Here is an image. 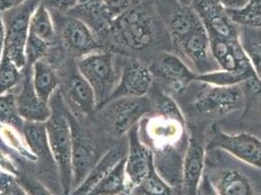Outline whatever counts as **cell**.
I'll list each match as a JSON object with an SVG mask.
<instances>
[{"label": "cell", "instance_id": "obj_11", "mask_svg": "<svg viewBox=\"0 0 261 195\" xmlns=\"http://www.w3.org/2000/svg\"><path fill=\"white\" fill-rule=\"evenodd\" d=\"M152 83L151 70L142 61L133 59L124 66L117 86L109 101L121 97H144Z\"/></svg>", "mask_w": 261, "mask_h": 195}, {"label": "cell", "instance_id": "obj_45", "mask_svg": "<svg viewBox=\"0 0 261 195\" xmlns=\"http://www.w3.org/2000/svg\"><path fill=\"white\" fill-rule=\"evenodd\" d=\"M11 195H28L27 192L22 189V187L19 185V184H16L14 188L12 189Z\"/></svg>", "mask_w": 261, "mask_h": 195}, {"label": "cell", "instance_id": "obj_1", "mask_svg": "<svg viewBox=\"0 0 261 195\" xmlns=\"http://www.w3.org/2000/svg\"><path fill=\"white\" fill-rule=\"evenodd\" d=\"M51 107V116L46 121L47 134L55 165L58 169L63 194L72 192V133L69 114L61 105V100L56 99Z\"/></svg>", "mask_w": 261, "mask_h": 195}, {"label": "cell", "instance_id": "obj_6", "mask_svg": "<svg viewBox=\"0 0 261 195\" xmlns=\"http://www.w3.org/2000/svg\"><path fill=\"white\" fill-rule=\"evenodd\" d=\"M244 93L239 85H211L196 97L194 106L202 114L216 117L241 109L244 106Z\"/></svg>", "mask_w": 261, "mask_h": 195}, {"label": "cell", "instance_id": "obj_13", "mask_svg": "<svg viewBox=\"0 0 261 195\" xmlns=\"http://www.w3.org/2000/svg\"><path fill=\"white\" fill-rule=\"evenodd\" d=\"M211 53L221 69L228 71H254L239 39L230 40L208 35Z\"/></svg>", "mask_w": 261, "mask_h": 195}, {"label": "cell", "instance_id": "obj_21", "mask_svg": "<svg viewBox=\"0 0 261 195\" xmlns=\"http://www.w3.org/2000/svg\"><path fill=\"white\" fill-rule=\"evenodd\" d=\"M67 96L70 105L80 114L89 115L97 109L95 92L77 68L68 81Z\"/></svg>", "mask_w": 261, "mask_h": 195}, {"label": "cell", "instance_id": "obj_9", "mask_svg": "<svg viewBox=\"0 0 261 195\" xmlns=\"http://www.w3.org/2000/svg\"><path fill=\"white\" fill-rule=\"evenodd\" d=\"M60 38L68 53L81 58L98 52L101 48L97 34L85 22L71 16L62 23Z\"/></svg>", "mask_w": 261, "mask_h": 195}, {"label": "cell", "instance_id": "obj_39", "mask_svg": "<svg viewBox=\"0 0 261 195\" xmlns=\"http://www.w3.org/2000/svg\"><path fill=\"white\" fill-rule=\"evenodd\" d=\"M18 184L17 177L0 169V192L11 194L12 189Z\"/></svg>", "mask_w": 261, "mask_h": 195}, {"label": "cell", "instance_id": "obj_37", "mask_svg": "<svg viewBox=\"0 0 261 195\" xmlns=\"http://www.w3.org/2000/svg\"><path fill=\"white\" fill-rule=\"evenodd\" d=\"M250 59L252 68L261 82V40L251 39L244 47Z\"/></svg>", "mask_w": 261, "mask_h": 195}, {"label": "cell", "instance_id": "obj_2", "mask_svg": "<svg viewBox=\"0 0 261 195\" xmlns=\"http://www.w3.org/2000/svg\"><path fill=\"white\" fill-rule=\"evenodd\" d=\"M76 68L93 88L97 109H100L109 101L118 83L112 55L98 51L84 56L77 62Z\"/></svg>", "mask_w": 261, "mask_h": 195}, {"label": "cell", "instance_id": "obj_14", "mask_svg": "<svg viewBox=\"0 0 261 195\" xmlns=\"http://www.w3.org/2000/svg\"><path fill=\"white\" fill-rule=\"evenodd\" d=\"M205 150L203 141L192 133L182 161V187L185 195H198V189L204 177Z\"/></svg>", "mask_w": 261, "mask_h": 195}, {"label": "cell", "instance_id": "obj_46", "mask_svg": "<svg viewBox=\"0 0 261 195\" xmlns=\"http://www.w3.org/2000/svg\"><path fill=\"white\" fill-rule=\"evenodd\" d=\"M179 2V4L181 6H187V7H190L195 0H177Z\"/></svg>", "mask_w": 261, "mask_h": 195}, {"label": "cell", "instance_id": "obj_25", "mask_svg": "<svg viewBox=\"0 0 261 195\" xmlns=\"http://www.w3.org/2000/svg\"><path fill=\"white\" fill-rule=\"evenodd\" d=\"M33 83L34 90L42 101L50 104L57 88L59 86V78L54 69L43 60H40L32 65Z\"/></svg>", "mask_w": 261, "mask_h": 195}, {"label": "cell", "instance_id": "obj_26", "mask_svg": "<svg viewBox=\"0 0 261 195\" xmlns=\"http://www.w3.org/2000/svg\"><path fill=\"white\" fill-rule=\"evenodd\" d=\"M126 156L87 195H118L130 192L126 177Z\"/></svg>", "mask_w": 261, "mask_h": 195}, {"label": "cell", "instance_id": "obj_31", "mask_svg": "<svg viewBox=\"0 0 261 195\" xmlns=\"http://www.w3.org/2000/svg\"><path fill=\"white\" fill-rule=\"evenodd\" d=\"M23 70L20 69L11 61V59L3 53L0 62V95L9 93L14 87L22 82Z\"/></svg>", "mask_w": 261, "mask_h": 195}, {"label": "cell", "instance_id": "obj_34", "mask_svg": "<svg viewBox=\"0 0 261 195\" xmlns=\"http://www.w3.org/2000/svg\"><path fill=\"white\" fill-rule=\"evenodd\" d=\"M49 46L50 44L30 33L25 45L27 65L32 66L36 62L43 60L48 52Z\"/></svg>", "mask_w": 261, "mask_h": 195}, {"label": "cell", "instance_id": "obj_44", "mask_svg": "<svg viewBox=\"0 0 261 195\" xmlns=\"http://www.w3.org/2000/svg\"><path fill=\"white\" fill-rule=\"evenodd\" d=\"M5 39H6V29H5V23L3 19V12L0 10V62L2 60V56L4 53Z\"/></svg>", "mask_w": 261, "mask_h": 195}, {"label": "cell", "instance_id": "obj_23", "mask_svg": "<svg viewBox=\"0 0 261 195\" xmlns=\"http://www.w3.org/2000/svg\"><path fill=\"white\" fill-rule=\"evenodd\" d=\"M201 26H203V22L195 9H192L191 6L180 5L172 13L168 30L173 41L177 45Z\"/></svg>", "mask_w": 261, "mask_h": 195}, {"label": "cell", "instance_id": "obj_19", "mask_svg": "<svg viewBox=\"0 0 261 195\" xmlns=\"http://www.w3.org/2000/svg\"><path fill=\"white\" fill-rule=\"evenodd\" d=\"M185 124L176 120L156 115L148 120L146 133L155 149L174 147L185 132Z\"/></svg>", "mask_w": 261, "mask_h": 195}, {"label": "cell", "instance_id": "obj_32", "mask_svg": "<svg viewBox=\"0 0 261 195\" xmlns=\"http://www.w3.org/2000/svg\"><path fill=\"white\" fill-rule=\"evenodd\" d=\"M23 122L18 113L15 95L11 93L0 95V124L11 126L22 133Z\"/></svg>", "mask_w": 261, "mask_h": 195}, {"label": "cell", "instance_id": "obj_3", "mask_svg": "<svg viewBox=\"0 0 261 195\" xmlns=\"http://www.w3.org/2000/svg\"><path fill=\"white\" fill-rule=\"evenodd\" d=\"M111 33L121 45L133 50H142L152 44L155 25L149 13L135 7L113 21Z\"/></svg>", "mask_w": 261, "mask_h": 195}, {"label": "cell", "instance_id": "obj_4", "mask_svg": "<svg viewBox=\"0 0 261 195\" xmlns=\"http://www.w3.org/2000/svg\"><path fill=\"white\" fill-rule=\"evenodd\" d=\"M100 110L110 133L122 137L151 111V103L145 96L117 98L106 103Z\"/></svg>", "mask_w": 261, "mask_h": 195}, {"label": "cell", "instance_id": "obj_47", "mask_svg": "<svg viewBox=\"0 0 261 195\" xmlns=\"http://www.w3.org/2000/svg\"><path fill=\"white\" fill-rule=\"evenodd\" d=\"M118 195H136L134 194V193H132V192H126V193H121V194Z\"/></svg>", "mask_w": 261, "mask_h": 195}, {"label": "cell", "instance_id": "obj_17", "mask_svg": "<svg viewBox=\"0 0 261 195\" xmlns=\"http://www.w3.org/2000/svg\"><path fill=\"white\" fill-rule=\"evenodd\" d=\"M156 71L158 76L171 83L176 92L182 91L191 81L195 80L197 76L181 59L171 53L159 56L156 62Z\"/></svg>", "mask_w": 261, "mask_h": 195}, {"label": "cell", "instance_id": "obj_8", "mask_svg": "<svg viewBox=\"0 0 261 195\" xmlns=\"http://www.w3.org/2000/svg\"><path fill=\"white\" fill-rule=\"evenodd\" d=\"M153 167V152L141 141L139 125H137L128 133V152L125 170L130 192L142 184Z\"/></svg>", "mask_w": 261, "mask_h": 195}, {"label": "cell", "instance_id": "obj_41", "mask_svg": "<svg viewBox=\"0 0 261 195\" xmlns=\"http://www.w3.org/2000/svg\"><path fill=\"white\" fill-rule=\"evenodd\" d=\"M227 12L244 10L250 5L251 0H217Z\"/></svg>", "mask_w": 261, "mask_h": 195}, {"label": "cell", "instance_id": "obj_7", "mask_svg": "<svg viewBox=\"0 0 261 195\" xmlns=\"http://www.w3.org/2000/svg\"><path fill=\"white\" fill-rule=\"evenodd\" d=\"M72 133V191L84 182L91 170L97 164L98 156L97 144L93 139L83 134L69 115Z\"/></svg>", "mask_w": 261, "mask_h": 195}, {"label": "cell", "instance_id": "obj_43", "mask_svg": "<svg viewBox=\"0 0 261 195\" xmlns=\"http://www.w3.org/2000/svg\"><path fill=\"white\" fill-rule=\"evenodd\" d=\"M28 0H0V10L2 12L9 11L19 7Z\"/></svg>", "mask_w": 261, "mask_h": 195}, {"label": "cell", "instance_id": "obj_30", "mask_svg": "<svg viewBox=\"0 0 261 195\" xmlns=\"http://www.w3.org/2000/svg\"><path fill=\"white\" fill-rule=\"evenodd\" d=\"M133 191L136 195H174L173 187L157 173L155 167Z\"/></svg>", "mask_w": 261, "mask_h": 195}, {"label": "cell", "instance_id": "obj_36", "mask_svg": "<svg viewBox=\"0 0 261 195\" xmlns=\"http://www.w3.org/2000/svg\"><path fill=\"white\" fill-rule=\"evenodd\" d=\"M17 181L28 195H53L43 184L31 176L19 173Z\"/></svg>", "mask_w": 261, "mask_h": 195}, {"label": "cell", "instance_id": "obj_5", "mask_svg": "<svg viewBox=\"0 0 261 195\" xmlns=\"http://www.w3.org/2000/svg\"><path fill=\"white\" fill-rule=\"evenodd\" d=\"M42 0H28L23 4L6 11V39L4 53L20 69L27 66L25 45L30 34V22L33 11Z\"/></svg>", "mask_w": 261, "mask_h": 195}, {"label": "cell", "instance_id": "obj_29", "mask_svg": "<svg viewBox=\"0 0 261 195\" xmlns=\"http://www.w3.org/2000/svg\"><path fill=\"white\" fill-rule=\"evenodd\" d=\"M256 76L254 71H206L196 76L197 81H201L213 86H234Z\"/></svg>", "mask_w": 261, "mask_h": 195}, {"label": "cell", "instance_id": "obj_40", "mask_svg": "<svg viewBox=\"0 0 261 195\" xmlns=\"http://www.w3.org/2000/svg\"><path fill=\"white\" fill-rule=\"evenodd\" d=\"M45 5H49L60 12H70L75 8L80 0H42Z\"/></svg>", "mask_w": 261, "mask_h": 195}, {"label": "cell", "instance_id": "obj_15", "mask_svg": "<svg viewBox=\"0 0 261 195\" xmlns=\"http://www.w3.org/2000/svg\"><path fill=\"white\" fill-rule=\"evenodd\" d=\"M214 143L243 162L261 169V141L248 134L219 133Z\"/></svg>", "mask_w": 261, "mask_h": 195}, {"label": "cell", "instance_id": "obj_38", "mask_svg": "<svg viewBox=\"0 0 261 195\" xmlns=\"http://www.w3.org/2000/svg\"><path fill=\"white\" fill-rule=\"evenodd\" d=\"M113 20L128 11L132 6L133 0H102Z\"/></svg>", "mask_w": 261, "mask_h": 195}, {"label": "cell", "instance_id": "obj_18", "mask_svg": "<svg viewBox=\"0 0 261 195\" xmlns=\"http://www.w3.org/2000/svg\"><path fill=\"white\" fill-rule=\"evenodd\" d=\"M127 152L128 144L121 143L110 149L98 159L84 182L70 195H87L115 167V165L127 155Z\"/></svg>", "mask_w": 261, "mask_h": 195}, {"label": "cell", "instance_id": "obj_35", "mask_svg": "<svg viewBox=\"0 0 261 195\" xmlns=\"http://www.w3.org/2000/svg\"><path fill=\"white\" fill-rule=\"evenodd\" d=\"M156 111L158 115H161L166 118L176 120L185 124L184 114L172 98L168 96H163L161 98L157 104Z\"/></svg>", "mask_w": 261, "mask_h": 195}, {"label": "cell", "instance_id": "obj_42", "mask_svg": "<svg viewBox=\"0 0 261 195\" xmlns=\"http://www.w3.org/2000/svg\"><path fill=\"white\" fill-rule=\"evenodd\" d=\"M198 195H218L215 185L211 183L207 177H203L198 189Z\"/></svg>", "mask_w": 261, "mask_h": 195}, {"label": "cell", "instance_id": "obj_33", "mask_svg": "<svg viewBox=\"0 0 261 195\" xmlns=\"http://www.w3.org/2000/svg\"><path fill=\"white\" fill-rule=\"evenodd\" d=\"M227 13L234 22L253 28H261V0H251L250 5L244 10Z\"/></svg>", "mask_w": 261, "mask_h": 195}, {"label": "cell", "instance_id": "obj_22", "mask_svg": "<svg viewBox=\"0 0 261 195\" xmlns=\"http://www.w3.org/2000/svg\"><path fill=\"white\" fill-rule=\"evenodd\" d=\"M22 135L27 147L37 159L42 158L48 162H54L49 145L46 122L24 121Z\"/></svg>", "mask_w": 261, "mask_h": 195}, {"label": "cell", "instance_id": "obj_48", "mask_svg": "<svg viewBox=\"0 0 261 195\" xmlns=\"http://www.w3.org/2000/svg\"><path fill=\"white\" fill-rule=\"evenodd\" d=\"M0 195H11V194H7V193H3V192H0Z\"/></svg>", "mask_w": 261, "mask_h": 195}, {"label": "cell", "instance_id": "obj_12", "mask_svg": "<svg viewBox=\"0 0 261 195\" xmlns=\"http://www.w3.org/2000/svg\"><path fill=\"white\" fill-rule=\"evenodd\" d=\"M15 97L18 113L23 121L46 122L50 118L52 113L50 104L42 101L34 90L32 66L24 67L21 91Z\"/></svg>", "mask_w": 261, "mask_h": 195}, {"label": "cell", "instance_id": "obj_10", "mask_svg": "<svg viewBox=\"0 0 261 195\" xmlns=\"http://www.w3.org/2000/svg\"><path fill=\"white\" fill-rule=\"evenodd\" d=\"M193 5L208 35L230 40L239 39V33L228 13L217 0H195Z\"/></svg>", "mask_w": 261, "mask_h": 195}, {"label": "cell", "instance_id": "obj_20", "mask_svg": "<svg viewBox=\"0 0 261 195\" xmlns=\"http://www.w3.org/2000/svg\"><path fill=\"white\" fill-rule=\"evenodd\" d=\"M182 161L174 147L156 149L153 152L154 167L172 187L182 185Z\"/></svg>", "mask_w": 261, "mask_h": 195}, {"label": "cell", "instance_id": "obj_24", "mask_svg": "<svg viewBox=\"0 0 261 195\" xmlns=\"http://www.w3.org/2000/svg\"><path fill=\"white\" fill-rule=\"evenodd\" d=\"M177 46L200 70L201 66L205 69V66L208 63L211 46L208 33L204 25L185 37L182 41L177 44Z\"/></svg>", "mask_w": 261, "mask_h": 195}, {"label": "cell", "instance_id": "obj_27", "mask_svg": "<svg viewBox=\"0 0 261 195\" xmlns=\"http://www.w3.org/2000/svg\"><path fill=\"white\" fill-rule=\"evenodd\" d=\"M215 188L218 195H254L248 177L236 169H227L220 174Z\"/></svg>", "mask_w": 261, "mask_h": 195}, {"label": "cell", "instance_id": "obj_28", "mask_svg": "<svg viewBox=\"0 0 261 195\" xmlns=\"http://www.w3.org/2000/svg\"><path fill=\"white\" fill-rule=\"evenodd\" d=\"M30 33L50 44L54 41L55 25L48 7L41 1L33 11L30 22Z\"/></svg>", "mask_w": 261, "mask_h": 195}, {"label": "cell", "instance_id": "obj_16", "mask_svg": "<svg viewBox=\"0 0 261 195\" xmlns=\"http://www.w3.org/2000/svg\"><path fill=\"white\" fill-rule=\"evenodd\" d=\"M68 14L85 22L97 36H106L111 33L114 20L102 0H80L76 7Z\"/></svg>", "mask_w": 261, "mask_h": 195}]
</instances>
